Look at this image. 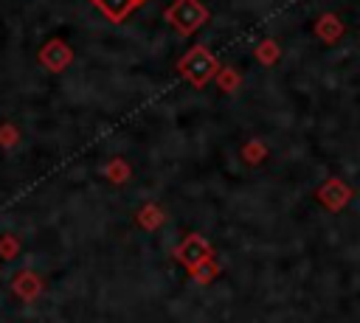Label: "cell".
<instances>
[{
    "mask_svg": "<svg viewBox=\"0 0 360 323\" xmlns=\"http://www.w3.org/2000/svg\"><path fill=\"white\" fill-rule=\"evenodd\" d=\"M177 258H180L188 270H194V267H200V261H208V244H205L200 236H188L186 244L177 250Z\"/></svg>",
    "mask_w": 360,
    "mask_h": 323,
    "instance_id": "1",
    "label": "cell"
},
{
    "mask_svg": "<svg viewBox=\"0 0 360 323\" xmlns=\"http://www.w3.org/2000/svg\"><path fill=\"white\" fill-rule=\"evenodd\" d=\"M11 289H14V292H17L22 301H31V298H37V295H39L42 284H39V278H37L34 272L22 270V272H17V275H14V284H11Z\"/></svg>",
    "mask_w": 360,
    "mask_h": 323,
    "instance_id": "2",
    "label": "cell"
},
{
    "mask_svg": "<svg viewBox=\"0 0 360 323\" xmlns=\"http://www.w3.org/2000/svg\"><path fill=\"white\" fill-rule=\"evenodd\" d=\"M104 11H107V17H112V20H121L132 6H135V0H96Z\"/></svg>",
    "mask_w": 360,
    "mask_h": 323,
    "instance_id": "3",
    "label": "cell"
},
{
    "mask_svg": "<svg viewBox=\"0 0 360 323\" xmlns=\"http://www.w3.org/2000/svg\"><path fill=\"white\" fill-rule=\"evenodd\" d=\"M17 250H20V244H17L14 236H3V239H0V256H3V258H11Z\"/></svg>",
    "mask_w": 360,
    "mask_h": 323,
    "instance_id": "4",
    "label": "cell"
},
{
    "mask_svg": "<svg viewBox=\"0 0 360 323\" xmlns=\"http://www.w3.org/2000/svg\"><path fill=\"white\" fill-rule=\"evenodd\" d=\"M141 222H143V225H155V222H160V213L155 216V211H152V208H146V211L141 213Z\"/></svg>",
    "mask_w": 360,
    "mask_h": 323,
    "instance_id": "5",
    "label": "cell"
}]
</instances>
